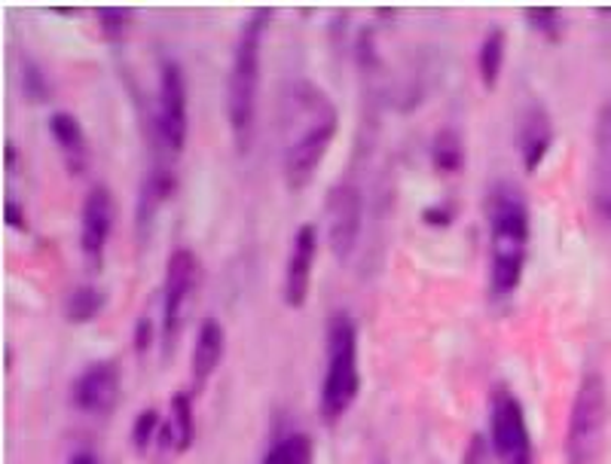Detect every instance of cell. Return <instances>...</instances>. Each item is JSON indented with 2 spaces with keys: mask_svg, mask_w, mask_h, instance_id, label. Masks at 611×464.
<instances>
[{
  "mask_svg": "<svg viewBox=\"0 0 611 464\" xmlns=\"http://www.w3.org/2000/svg\"><path fill=\"white\" fill-rule=\"evenodd\" d=\"M49 135H53V144L58 147V154L65 159V166L71 174H80L86 171V162H89V144H86V132L80 126V120L68 111H56L49 116Z\"/></svg>",
  "mask_w": 611,
  "mask_h": 464,
  "instance_id": "cell-16",
  "label": "cell"
},
{
  "mask_svg": "<svg viewBox=\"0 0 611 464\" xmlns=\"http://www.w3.org/2000/svg\"><path fill=\"white\" fill-rule=\"evenodd\" d=\"M611 422V394L602 373H584L566 422V464H597Z\"/></svg>",
  "mask_w": 611,
  "mask_h": 464,
  "instance_id": "cell-5",
  "label": "cell"
},
{
  "mask_svg": "<svg viewBox=\"0 0 611 464\" xmlns=\"http://www.w3.org/2000/svg\"><path fill=\"white\" fill-rule=\"evenodd\" d=\"M104 306H108V294L99 284H77L65 299V321L73 327L92 324L104 312Z\"/></svg>",
  "mask_w": 611,
  "mask_h": 464,
  "instance_id": "cell-20",
  "label": "cell"
},
{
  "mask_svg": "<svg viewBox=\"0 0 611 464\" xmlns=\"http://www.w3.org/2000/svg\"><path fill=\"white\" fill-rule=\"evenodd\" d=\"M154 339H157V324L144 315V318H138V324H135V337H132V342H135V352L138 354L147 352Z\"/></svg>",
  "mask_w": 611,
  "mask_h": 464,
  "instance_id": "cell-27",
  "label": "cell"
},
{
  "mask_svg": "<svg viewBox=\"0 0 611 464\" xmlns=\"http://www.w3.org/2000/svg\"><path fill=\"white\" fill-rule=\"evenodd\" d=\"M159 431H162L159 409L157 407L142 409V412H138V419H135V425H132V443H135V450L138 452L150 450V443L159 440Z\"/></svg>",
  "mask_w": 611,
  "mask_h": 464,
  "instance_id": "cell-23",
  "label": "cell"
},
{
  "mask_svg": "<svg viewBox=\"0 0 611 464\" xmlns=\"http://www.w3.org/2000/svg\"><path fill=\"white\" fill-rule=\"evenodd\" d=\"M3 224L13 226L15 233H25V229H29L25 212H22V205H19L15 199H7V202H3Z\"/></svg>",
  "mask_w": 611,
  "mask_h": 464,
  "instance_id": "cell-28",
  "label": "cell"
},
{
  "mask_svg": "<svg viewBox=\"0 0 611 464\" xmlns=\"http://www.w3.org/2000/svg\"><path fill=\"white\" fill-rule=\"evenodd\" d=\"M505 56H508V31L493 25V29L484 34L480 46H477V77H480L486 92H493L498 86V80H501Z\"/></svg>",
  "mask_w": 611,
  "mask_h": 464,
  "instance_id": "cell-19",
  "label": "cell"
},
{
  "mask_svg": "<svg viewBox=\"0 0 611 464\" xmlns=\"http://www.w3.org/2000/svg\"><path fill=\"white\" fill-rule=\"evenodd\" d=\"M68 464H101L92 452H77L73 459H68Z\"/></svg>",
  "mask_w": 611,
  "mask_h": 464,
  "instance_id": "cell-29",
  "label": "cell"
},
{
  "mask_svg": "<svg viewBox=\"0 0 611 464\" xmlns=\"http://www.w3.org/2000/svg\"><path fill=\"white\" fill-rule=\"evenodd\" d=\"M325 217H327V248L330 253L346 263L358 248L361 226H364V196L352 183H337L330 186L325 196Z\"/></svg>",
  "mask_w": 611,
  "mask_h": 464,
  "instance_id": "cell-9",
  "label": "cell"
},
{
  "mask_svg": "<svg viewBox=\"0 0 611 464\" xmlns=\"http://www.w3.org/2000/svg\"><path fill=\"white\" fill-rule=\"evenodd\" d=\"M154 126H157V142L162 154L169 159L184 154L186 132H190V99H186V77L178 61H166L159 71Z\"/></svg>",
  "mask_w": 611,
  "mask_h": 464,
  "instance_id": "cell-7",
  "label": "cell"
},
{
  "mask_svg": "<svg viewBox=\"0 0 611 464\" xmlns=\"http://www.w3.org/2000/svg\"><path fill=\"white\" fill-rule=\"evenodd\" d=\"M123 394V370L120 361H95L73 380V407L86 416H108L114 412Z\"/></svg>",
  "mask_w": 611,
  "mask_h": 464,
  "instance_id": "cell-10",
  "label": "cell"
},
{
  "mask_svg": "<svg viewBox=\"0 0 611 464\" xmlns=\"http://www.w3.org/2000/svg\"><path fill=\"white\" fill-rule=\"evenodd\" d=\"M428 156H431V166H434V171L443 174V178L462 174L465 162H468V147H465L462 132L453 126L438 128V132H434V138H431V147H428Z\"/></svg>",
  "mask_w": 611,
  "mask_h": 464,
  "instance_id": "cell-17",
  "label": "cell"
},
{
  "mask_svg": "<svg viewBox=\"0 0 611 464\" xmlns=\"http://www.w3.org/2000/svg\"><path fill=\"white\" fill-rule=\"evenodd\" d=\"M590 208L602 224L611 226V104H602L593 126V159H590Z\"/></svg>",
  "mask_w": 611,
  "mask_h": 464,
  "instance_id": "cell-14",
  "label": "cell"
},
{
  "mask_svg": "<svg viewBox=\"0 0 611 464\" xmlns=\"http://www.w3.org/2000/svg\"><path fill=\"white\" fill-rule=\"evenodd\" d=\"M227 354V327L220 324V318H202L196 339H193V354H190V373L196 385H205L217 373V366L224 364Z\"/></svg>",
  "mask_w": 611,
  "mask_h": 464,
  "instance_id": "cell-15",
  "label": "cell"
},
{
  "mask_svg": "<svg viewBox=\"0 0 611 464\" xmlns=\"http://www.w3.org/2000/svg\"><path fill=\"white\" fill-rule=\"evenodd\" d=\"M202 279L200 257L193 248H174L166 263V284H162V324H159V339L162 349L174 352V339L184 327V315L190 299L196 294Z\"/></svg>",
  "mask_w": 611,
  "mask_h": 464,
  "instance_id": "cell-6",
  "label": "cell"
},
{
  "mask_svg": "<svg viewBox=\"0 0 611 464\" xmlns=\"http://www.w3.org/2000/svg\"><path fill=\"white\" fill-rule=\"evenodd\" d=\"M315 260H318V226L299 224L291 241V257L285 267V282H282V299L287 309H303L309 291H313Z\"/></svg>",
  "mask_w": 611,
  "mask_h": 464,
  "instance_id": "cell-11",
  "label": "cell"
},
{
  "mask_svg": "<svg viewBox=\"0 0 611 464\" xmlns=\"http://www.w3.org/2000/svg\"><path fill=\"white\" fill-rule=\"evenodd\" d=\"M111 233H114V196L108 186L95 183L80 205V253L89 263H101Z\"/></svg>",
  "mask_w": 611,
  "mask_h": 464,
  "instance_id": "cell-13",
  "label": "cell"
},
{
  "mask_svg": "<svg viewBox=\"0 0 611 464\" xmlns=\"http://www.w3.org/2000/svg\"><path fill=\"white\" fill-rule=\"evenodd\" d=\"M7 169H15V147L7 144Z\"/></svg>",
  "mask_w": 611,
  "mask_h": 464,
  "instance_id": "cell-30",
  "label": "cell"
},
{
  "mask_svg": "<svg viewBox=\"0 0 611 464\" xmlns=\"http://www.w3.org/2000/svg\"><path fill=\"white\" fill-rule=\"evenodd\" d=\"M162 443H171L178 452H186L193 446L196 437V416H193V397L186 392L171 394V416L169 422H162L159 431Z\"/></svg>",
  "mask_w": 611,
  "mask_h": 464,
  "instance_id": "cell-18",
  "label": "cell"
},
{
  "mask_svg": "<svg viewBox=\"0 0 611 464\" xmlns=\"http://www.w3.org/2000/svg\"><path fill=\"white\" fill-rule=\"evenodd\" d=\"M554 120H551L547 107L539 99L527 101L517 113V135H513L527 174H535L544 166L547 154L554 150Z\"/></svg>",
  "mask_w": 611,
  "mask_h": 464,
  "instance_id": "cell-12",
  "label": "cell"
},
{
  "mask_svg": "<svg viewBox=\"0 0 611 464\" xmlns=\"http://www.w3.org/2000/svg\"><path fill=\"white\" fill-rule=\"evenodd\" d=\"M315 462V443L313 437L294 431L285 434L260 464H313Z\"/></svg>",
  "mask_w": 611,
  "mask_h": 464,
  "instance_id": "cell-21",
  "label": "cell"
},
{
  "mask_svg": "<svg viewBox=\"0 0 611 464\" xmlns=\"http://www.w3.org/2000/svg\"><path fill=\"white\" fill-rule=\"evenodd\" d=\"M272 22L270 7H260L248 15L239 31V41L233 46L229 58L227 86H224V113H227V126L233 138L245 150L251 126H254L257 111V86H260V58H263V41L267 29Z\"/></svg>",
  "mask_w": 611,
  "mask_h": 464,
  "instance_id": "cell-3",
  "label": "cell"
},
{
  "mask_svg": "<svg viewBox=\"0 0 611 464\" xmlns=\"http://www.w3.org/2000/svg\"><path fill=\"white\" fill-rule=\"evenodd\" d=\"M95 19H99V29L108 41H123V34L132 25V10H123V7L108 10V7H101V10H95Z\"/></svg>",
  "mask_w": 611,
  "mask_h": 464,
  "instance_id": "cell-24",
  "label": "cell"
},
{
  "mask_svg": "<svg viewBox=\"0 0 611 464\" xmlns=\"http://www.w3.org/2000/svg\"><path fill=\"white\" fill-rule=\"evenodd\" d=\"M489 450L505 464L532 452L527 409L508 385H496L489 400Z\"/></svg>",
  "mask_w": 611,
  "mask_h": 464,
  "instance_id": "cell-8",
  "label": "cell"
},
{
  "mask_svg": "<svg viewBox=\"0 0 611 464\" xmlns=\"http://www.w3.org/2000/svg\"><path fill=\"white\" fill-rule=\"evenodd\" d=\"M419 217H422V224L431 226V229H446V226L455 224V205H450V202L426 205Z\"/></svg>",
  "mask_w": 611,
  "mask_h": 464,
  "instance_id": "cell-26",
  "label": "cell"
},
{
  "mask_svg": "<svg viewBox=\"0 0 611 464\" xmlns=\"http://www.w3.org/2000/svg\"><path fill=\"white\" fill-rule=\"evenodd\" d=\"M489 220V299L508 306L527 272L532 214L523 190L513 181H498L486 196Z\"/></svg>",
  "mask_w": 611,
  "mask_h": 464,
  "instance_id": "cell-1",
  "label": "cell"
},
{
  "mask_svg": "<svg viewBox=\"0 0 611 464\" xmlns=\"http://www.w3.org/2000/svg\"><path fill=\"white\" fill-rule=\"evenodd\" d=\"M523 19H527V25L539 34L541 41L559 43L563 34H566V15H563L559 7H527Z\"/></svg>",
  "mask_w": 611,
  "mask_h": 464,
  "instance_id": "cell-22",
  "label": "cell"
},
{
  "mask_svg": "<svg viewBox=\"0 0 611 464\" xmlns=\"http://www.w3.org/2000/svg\"><path fill=\"white\" fill-rule=\"evenodd\" d=\"M22 92L34 104H43V101L49 99V80H46V73L41 71V65H34L29 58L22 61Z\"/></svg>",
  "mask_w": 611,
  "mask_h": 464,
  "instance_id": "cell-25",
  "label": "cell"
},
{
  "mask_svg": "<svg viewBox=\"0 0 611 464\" xmlns=\"http://www.w3.org/2000/svg\"><path fill=\"white\" fill-rule=\"evenodd\" d=\"M327 361L318 394L321 422L337 425L355 407L361 392V364H358V324L352 315L337 312L327 321Z\"/></svg>",
  "mask_w": 611,
  "mask_h": 464,
  "instance_id": "cell-4",
  "label": "cell"
},
{
  "mask_svg": "<svg viewBox=\"0 0 611 464\" xmlns=\"http://www.w3.org/2000/svg\"><path fill=\"white\" fill-rule=\"evenodd\" d=\"M337 132L340 113L333 101L315 83H299L291 95V126L282 154V178L291 193H299L315 181Z\"/></svg>",
  "mask_w": 611,
  "mask_h": 464,
  "instance_id": "cell-2",
  "label": "cell"
}]
</instances>
